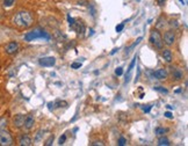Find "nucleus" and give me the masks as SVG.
I'll list each match as a JSON object with an SVG mask.
<instances>
[{
    "label": "nucleus",
    "mask_w": 188,
    "mask_h": 146,
    "mask_svg": "<svg viewBox=\"0 0 188 146\" xmlns=\"http://www.w3.org/2000/svg\"><path fill=\"white\" fill-rule=\"evenodd\" d=\"M13 23L19 28L26 29L34 23V16L28 10H20L13 17Z\"/></svg>",
    "instance_id": "f257e3e1"
},
{
    "label": "nucleus",
    "mask_w": 188,
    "mask_h": 146,
    "mask_svg": "<svg viewBox=\"0 0 188 146\" xmlns=\"http://www.w3.org/2000/svg\"><path fill=\"white\" fill-rule=\"evenodd\" d=\"M38 38H44V40H50V35L47 34L45 31L41 30V29H35L33 31H29L25 35V41L27 42H31L35 41V40H38Z\"/></svg>",
    "instance_id": "f03ea898"
},
{
    "label": "nucleus",
    "mask_w": 188,
    "mask_h": 146,
    "mask_svg": "<svg viewBox=\"0 0 188 146\" xmlns=\"http://www.w3.org/2000/svg\"><path fill=\"white\" fill-rule=\"evenodd\" d=\"M150 42H151L152 45H155L157 49H163L164 45V42H163V36L160 35V33L158 31V29L151 31V35H150Z\"/></svg>",
    "instance_id": "7ed1b4c3"
},
{
    "label": "nucleus",
    "mask_w": 188,
    "mask_h": 146,
    "mask_svg": "<svg viewBox=\"0 0 188 146\" xmlns=\"http://www.w3.org/2000/svg\"><path fill=\"white\" fill-rule=\"evenodd\" d=\"M13 144V138L8 131L0 130V145L1 146H10Z\"/></svg>",
    "instance_id": "20e7f679"
},
{
    "label": "nucleus",
    "mask_w": 188,
    "mask_h": 146,
    "mask_svg": "<svg viewBox=\"0 0 188 146\" xmlns=\"http://www.w3.org/2000/svg\"><path fill=\"white\" fill-rule=\"evenodd\" d=\"M163 42L168 45V47H171L174 44V42H175V34H174V31L173 30H167L165 31V34H164V37H163Z\"/></svg>",
    "instance_id": "39448f33"
},
{
    "label": "nucleus",
    "mask_w": 188,
    "mask_h": 146,
    "mask_svg": "<svg viewBox=\"0 0 188 146\" xmlns=\"http://www.w3.org/2000/svg\"><path fill=\"white\" fill-rule=\"evenodd\" d=\"M19 51V44L16 42H10L8 44H6L5 52L7 55H14Z\"/></svg>",
    "instance_id": "423d86ee"
},
{
    "label": "nucleus",
    "mask_w": 188,
    "mask_h": 146,
    "mask_svg": "<svg viewBox=\"0 0 188 146\" xmlns=\"http://www.w3.org/2000/svg\"><path fill=\"white\" fill-rule=\"evenodd\" d=\"M38 63L43 67H50V66H53L56 64V59H55V57H44L41 58L38 60Z\"/></svg>",
    "instance_id": "0eeeda50"
},
{
    "label": "nucleus",
    "mask_w": 188,
    "mask_h": 146,
    "mask_svg": "<svg viewBox=\"0 0 188 146\" xmlns=\"http://www.w3.org/2000/svg\"><path fill=\"white\" fill-rule=\"evenodd\" d=\"M71 27L73 28V30L77 31L78 34H84V31H85V25L83 23V21H77L74 20V22H73L72 25H71Z\"/></svg>",
    "instance_id": "6e6552de"
},
{
    "label": "nucleus",
    "mask_w": 188,
    "mask_h": 146,
    "mask_svg": "<svg viewBox=\"0 0 188 146\" xmlns=\"http://www.w3.org/2000/svg\"><path fill=\"white\" fill-rule=\"evenodd\" d=\"M153 77L156 79H158V80H165V79L167 78V71L165 70V68H159V70H156V71H153Z\"/></svg>",
    "instance_id": "1a4fd4ad"
},
{
    "label": "nucleus",
    "mask_w": 188,
    "mask_h": 146,
    "mask_svg": "<svg viewBox=\"0 0 188 146\" xmlns=\"http://www.w3.org/2000/svg\"><path fill=\"white\" fill-rule=\"evenodd\" d=\"M25 115L22 114H18L15 115V117L13 118V124H14V126L15 128H21V126H23V124H25Z\"/></svg>",
    "instance_id": "9d476101"
},
{
    "label": "nucleus",
    "mask_w": 188,
    "mask_h": 146,
    "mask_svg": "<svg viewBox=\"0 0 188 146\" xmlns=\"http://www.w3.org/2000/svg\"><path fill=\"white\" fill-rule=\"evenodd\" d=\"M34 124H35V118H34V116H33V115H27L26 118H25V124H23V126L26 128L27 130H30L31 128L34 126Z\"/></svg>",
    "instance_id": "9b49d317"
},
{
    "label": "nucleus",
    "mask_w": 188,
    "mask_h": 146,
    "mask_svg": "<svg viewBox=\"0 0 188 146\" xmlns=\"http://www.w3.org/2000/svg\"><path fill=\"white\" fill-rule=\"evenodd\" d=\"M19 144L21 146H30L33 145V140L29 136H22L19 140Z\"/></svg>",
    "instance_id": "f8f14e48"
},
{
    "label": "nucleus",
    "mask_w": 188,
    "mask_h": 146,
    "mask_svg": "<svg viewBox=\"0 0 188 146\" xmlns=\"http://www.w3.org/2000/svg\"><path fill=\"white\" fill-rule=\"evenodd\" d=\"M162 57L164 58V60L167 63H171L173 60V56H172L171 50H164V51L162 52Z\"/></svg>",
    "instance_id": "ddd939ff"
},
{
    "label": "nucleus",
    "mask_w": 188,
    "mask_h": 146,
    "mask_svg": "<svg viewBox=\"0 0 188 146\" xmlns=\"http://www.w3.org/2000/svg\"><path fill=\"white\" fill-rule=\"evenodd\" d=\"M172 75L175 80H181V79L183 78L182 70H180V68H174V70H172Z\"/></svg>",
    "instance_id": "4468645a"
},
{
    "label": "nucleus",
    "mask_w": 188,
    "mask_h": 146,
    "mask_svg": "<svg viewBox=\"0 0 188 146\" xmlns=\"http://www.w3.org/2000/svg\"><path fill=\"white\" fill-rule=\"evenodd\" d=\"M141 41H142V37H138V38L136 40V42H135V43H132V44H131L130 47H129V48H127V49H125V55H129V53H130V51H131V50H132V49H134V48H135L136 45H137V44H139V43H141Z\"/></svg>",
    "instance_id": "2eb2a0df"
},
{
    "label": "nucleus",
    "mask_w": 188,
    "mask_h": 146,
    "mask_svg": "<svg viewBox=\"0 0 188 146\" xmlns=\"http://www.w3.org/2000/svg\"><path fill=\"white\" fill-rule=\"evenodd\" d=\"M171 143H170V140L167 139L166 137H162V138H159V140H158V145H160V146H163V145H165V146H167V145H170Z\"/></svg>",
    "instance_id": "dca6fc26"
},
{
    "label": "nucleus",
    "mask_w": 188,
    "mask_h": 146,
    "mask_svg": "<svg viewBox=\"0 0 188 146\" xmlns=\"http://www.w3.org/2000/svg\"><path fill=\"white\" fill-rule=\"evenodd\" d=\"M153 89H155V90H157V92H160V93H165V94L168 93V90H167L166 88L162 87V86H156V87H153Z\"/></svg>",
    "instance_id": "f3484780"
},
{
    "label": "nucleus",
    "mask_w": 188,
    "mask_h": 146,
    "mask_svg": "<svg viewBox=\"0 0 188 146\" xmlns=\"http://www.w3.org/2000/svg\"><path fill=\"white\" fill-rule=\"evenodd\" d=\"M165 132H166V129H164V128H160V126H159V128H157L156 129V135L157 136H163Z\"/></svg>",
    "instance_id": "a211bd4d"
},
{
    "label": "nucleus",
    "mask_w": 188,
    "mask_h": 146,
    "mask_svg": "<svg viewBox=\"0 0 188 146\" xmlns=\"http://www.w3.org/2000/svg\"><path fill=\"white\" fill-rule=\"evenodd\" d=\"M117 144L120 146H124L127 145V139H125L124 137H121L120 139H119V141H117Z\"/></svg>",
    "instance_id": "6ab92c4d"
},
{
    "label": "nucleus",
    "mask_w": 188,
    "mask_h": 146,
    "mask_svg": "<svg viewBox=\"0 0 188 146\" xmlns=\"http://www.w3.org/2000/svg\"><path fill=\"white\" fill-rule=\"evenodd\" d=\"M13 4H14V0H4V5L6 7H10Z\"/></svg>",
    "instance_id": "aec40b11"
},
{
    "label": "nucleus",
    "mask_w": 188,
    "mask_h": 146,
    "mask_svg": "<svg viewBox=\"0 0 188 146\" xmlns=\"http://www.w3.org/2000/svg\"><path fill=\"white\" fill-rule=\"evenodd\" d=\"M55 104H57L58 108H61V107H65V106H68V103L65 102V101H57Z\"/></svg>",
    "instance_id": "412c9836"
},
{
    "label": "nucleus",
    "mask_w": 188,
    "mask_h": 146,
    "mask_svg": "<svg viewBox=\"0 0 188 146\" xmlns=\"http://www.w3.org/2000/svg\"><path fill=\"white\" fill-rule=\"evenodd\" d=\"M52 143H53V135L50 136V138H49V139H48V140L45 141V144H44V145H45V146H50V145L52 144Z\"/></svg>",
    "instance_id": "4be33fe9"
},
{
    "label": "nucleus",
    "mask_w": 188,
    "mask_h": 146,
    "mask_svg": "<svg viewBox=\"0 0 188 146\" xmlns=\"http://www.w3.org/2000/svg\"><path fill=\"white\" fill-rule=\"evenodd\" d=\"M115 73H116V75H122V74H123V68L117 67L116 70H115Z\"/></svg>",
    "instance_id": "5701e85b"
},
{
    "label": "nucleus",
    "mask_w": 188,
    "mask_h": 146,
    "mask_svg": "<svg viewBox=\"0 0 188 146\" xmlns=\"http://www.w3.org/2000/svg\"><path fill=\"white\" fill-rule=\"evenodd\" d=\"M71 67L72 68H80L81 67V64H80V63H72V64H71Z\"/></svg>",
    "instance_id": "b1692460"
},
{
    "label": "nucleus",
    "mask_w": 188,
    "mask_h": 146,
    "mask_svg": "<svg viewBox=\"0 0 188 146\" xmlns=\"http://www.w3.org/2000/svg\"><path fill=\"white\" fill-rule=\"evenodd\" d=\"M123 28H124V23H121V25H119V26H116V31L120 33V31L123 30Z\"/></svg>",
    "instance_id": "393cba45"
},
{
    "label": "nucleus",
    "mask_w": 188,
    "mask_h": 146,
    "mask_svg": "<svg viewBox=\"0 0 188 146\" xmlns=\"http://www.w3.org/2000/svg\"><path fill=\"white\" fill-rule=\"evenodd\" d=\"M65 139H66V136L65 135H63L61 138H59V145H63L64 143H65Z\"/></svg>",
    "instance_id": "a878e982"
},
{
    "label": "nucleus",
    "mask_w": 188,
    "mask_h": 146,
    "mask_svg": "<svg viewBox=\"0 0 188 146\" xmlns=\"http://www.w3.org/2000/svg\"><path fill=\"white\" fill-rule=\"evenodd\" d=\"M170 25H171L172 27H174V28H177V27L179 26V25H178V21L177 20H171V21H170Z\"/></svg>",
    "instance_id": "bb28decb"
},
{
    "label": "nucleus",
    "mask_w": 188,
    "mask_h": 146,
    "mask_svg": "<svg viewBox=\"0 0 188 146\" xmlns=\"http://www.w3.org/2000/svg\"><path fill=\"white\" fill-rule=\"evenodd\" d=\"M91 145H92V146H96V145L104 146V143H102V141H98V140H96V141H93V143H92V144H91Z\"/></svg>",
    "instance_id": "cd10ccee"
},
{
    "label": "nucleus",
    "mask_w": 188,
    "mask_h": 146,
    "mask_svg": "<svg viewBox=\"0 0 188 146\" xmlns=\"http://www.w3.org/2000/svg\"><path fill=\"white\" fill-rule=\"evenodd\" d=\"M165 117H167V118H173V115H172V113H170V111H166L165 113Z\"/></svg>",
    "instance_id": "c85d7f7f"
},
{
    "label": "nucleus",
    "mask_w": 188,
    "mask_h": 146,
    "mask_svg": "<svg viewBox=\"0 0 188 146\" xmlns=\"http://www.w3.org/2000/svg\"><path fill=\"white\" fill-rule=\"evenodd\" d=\"M151 108H152V106H147V107H145V108H144V113H146V114H147V113H150V110H151Z\"/></svg>",
    "instance_id": "c756f323"
},
{
    "label": "nucleus",
    "mask_w": 188,
    "mask_h": 146,
    "mask_svg": "<svg viewBox=\"0 0 188 146\" xmlns=\"http://www.w3.org/2000/svg\"><path fill=\"white\" fill-rule=\"evenodd\" d=\"M41 135H42V131H38V132H37L36 138H35V141H38V140H40V138H41Z\"/></svg>",
    "instance_id": "7c9ffc66"
},
{
    "label": "nucleus",
    "mask_w": 188,
    "mask_h": 146,
    "mask_svg": "<svg viewBox=\"0 0 188 146\" xmlns=\"http://www.w3.org/2000/svg\"><path fill=\"white\" fill-rule=\"evenodd\" d=\"M166 0H158V5L159 6H163L164 5V2H165Z\"/></svg>",
    "instance_id": "2f4dec72"
},
{
    "label": "nucleus",
    "mask_w": 188,
    "mask_h": 146,
    "mask_svg": "<svg viewBox=\"0 0 188 146\" xmlns=\"http://www.w3.org/2000/svg\"><path fill=\"white\" fill-rule=\"evenodd\" d=\"M116 50H117V49H114V50H113V51H112V55H114L115 52H116Z\"/></svg>",
    "instance_id": "473e14b6"
}]
</instances>
